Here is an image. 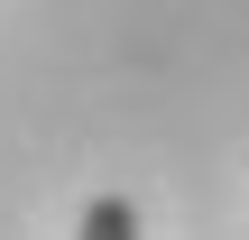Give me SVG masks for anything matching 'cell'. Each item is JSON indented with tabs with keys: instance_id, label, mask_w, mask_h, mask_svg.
<instances>
[{
	"instance_id": "6da1fadb",
	"label": "cell",
	"mask_w": 249,
	"mask_h": 240,
	"mask_svg": "<svg viewBox=\"0 0 249 240\" xmlns=\"http://www.w3.org/2000/svg\"><path fill=\"white\" fill-rule=\"evenodd\" d=\"M83 240H139V213H129L120 194H92V213H83Z\"/></svg>"
}]
</instances>
